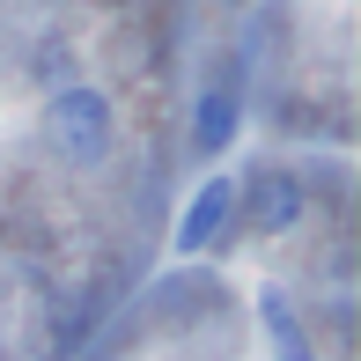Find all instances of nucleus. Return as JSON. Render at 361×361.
Segmentation results:
<instances>
[{"label": "nucleus", "instance_id": "f257e3e1", "mask_svg": "<svg viewBox=\"0 0 361 361\" xmlns=\"http://www.w3.org/2000/svg\"><path fill=\"white\" fill-rule=\"evenodd\" d=\"M44 133L67 162H104L111 155V96L104 89H59L52 104H44Z\"/></svg>", "mask_w": 361, "mask_h": 361}, {"label": "nucleus", "instance_id": "f03ea898", "mask_svg": "<svg viewBox=\"0 0 361 361\" xmlns=\"http://www.w3.org/2000/svg\"><path fill=\"white\" fill-rule=\"evenodd\" d=\"M302 207H310V192H302L295 170H258L251 185H243V228H251V236H288V228L302 221Z\"/></svg>", "mask_w": 361, "mask_h": 361}, {"label": "nucleus", "instance_id": "7ed1b4c3", "mask_svg": "<svg viewBox=\"0 0 361 361\" xmlns=\"http://www.w3.org/2000/svg\"><path fill=\"white\" fill-rule=\"evenodd\" d=\"M228 214H236V177H207L200 192L185 200V214H177V251H207V243H221Z\"/></svg>", "mask_w": 361, "mask_h": 361}, {"label": "nucleus", "instance_id": "20e7f679", "mask_svg": "<svg viewBox=\"0 0 361 361\" xmlns=\"http://www.w3.org/2000/svg\"><path fill=\"white\" fill-rule=\"evenodd\" d=\"M236 126H243V104H236V89H228V81L200 89V104H192V147H200V155H221V147L236 140Z\"/></svg>", "mask_w": 361, "mask_h": 361}, {"label": "nucleus", "instance_id": "39448f33", "mask_svg": "<svg viewBox=\"0 0 361 361\" xmlns=\"http://www.w3.org/2000/svg\"><path fill=\"white\" fill-rule=\"evenodd\" d=\"M258 310H266V332H273V354H281V361H317V354H310V339L302 332H295V317H288V295H258Z\"/></svg>", "mask_w": 361, "mask_h": 361}, {"label": "nucleus", "instance_id": "423d86ee", "mask_svg": "<svg viewBox=\"0 0 361 361\" xmlns=\"http://www.w3.org/2000/svg\"><path fill=\"white\" fill-rule=\"evenodd\" d=\"M104 8H126V0H104Z\"/></svg>", "mask_w": 361, "mask_h": 361}, {"label": "nucleus", "instance_id": "0eeeda50", "mask_svg": "<svg viewBox=\"0 0 361 361\" xmlns=\"http://www.w3.org/2000/svg\"><path fill=\"white\" fill-rule=\"evenodd\" d=\"M221 8H243V0H221Z\"/></svg>", "mask_w": 361, "mask_h": 361}]
</instances>
